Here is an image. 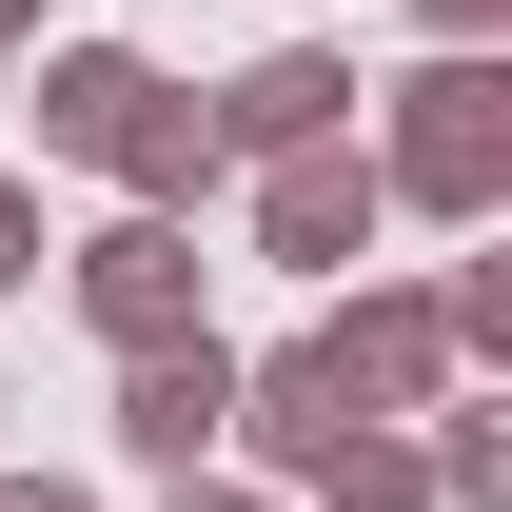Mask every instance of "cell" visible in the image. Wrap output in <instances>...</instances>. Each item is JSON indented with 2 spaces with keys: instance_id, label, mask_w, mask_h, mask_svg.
<instances>
[{
  "instance_id": "9a60e30c",
  "label": "cell",
  "mask_w": 512,
  "mask_h": 512,
  "mask_svg": "<svg viewBox=\"0 0 512 512\" xmlns=\"http://www.w3.org/2000/svg\"><path fill=\"white\" fill-rule=\"evenodd\" d=\"M20 20H40V0H0V60H20Z\"/></svg>"
},
{
  "instance_id": "52a82bcc",
  "label": "cell",
  "mask_w": 512,
  "mask_h": 512,
  "mask_svg": "<svg viewBox=\"0 0 512 512\" xmlns=\"http://www.w3.org/2000/svg\"><path fill=\"white\" fill-rule=\"evenodd\" d=\"M335 434H355V375H335L316 335H296V355H237V434H217V453H256V473L296 493V473H316Z\"/></svg>"
},
{
  "instance_id": "30bf717a",
  "label": "cell",
  "mask_w": 512,
  "mask_h": 512,
  "mask_svg": "<svg viewBox=\"0 0 512 512\" xmlns=\"http://www.w3.org/2000/svg\"><path fill=\"white\" fill-rule=\"evenodd\" d=\"M414 473H434V512H512V414H453V394H434Z\"/></svg>"
},
{
  "instance_id": "5bb4252c",
  "label": "cell",
  "mask_w": 512,
  "mask_h": 512,
  "mask_svg": "<svg viewBox=\"0 0 512 512\" xmlns=\"http://www.w3.org/2000/svg\"><path fill=\"white\" fill-rule=\"evenodd\" d=\"M414 20H434V40H493V20H512V0H414Z\"/></svg>"
},
{
  "instance_id": "5b68a950",
  "label": "cell",
  "mask_w": 512,
  "mask_h": 512,
  "mask_svg": "<svg viewBox=\"0 0 512 512\" xmlns=\"http://www.w3.org/2000/svg\"><path fill=\"white\" fill-rule=\"evenodd\" d=\"M217 434H237V355H217V316H197V335H138V355H119V453H138V473H197Z\"/></svg>"
},
{
  "instance_id": "7c38bea8",
  "label": "cell",
  "mask_w": 512,
  "mask_h": 512,
  "mask_svg": "<svg viewBox=\"0 0 512 512\" xmlns=\"http://www.w3.org/2000/svg\"><path fill=\"white\" fill-rule=\"evenodd\" d=\"M178 512H296V493H276V473H217V453H197V473H178Z\"/></svg>"
},
{
  "instance_id": "8992f818",
  "label": "cell",
  "mask_w": 512,
  "mask_h": 512,
  "mask_svg": "<svg viewBox=\"0 0 512 512\" xmlns=\"http://www.w3.org/2000/svg\"><path fill=\"white\" fill-rule=\"evenodd\" d=\"M197 119H217V158H296V138H355V60H335V40H276V60H237Z\"/></svg>"
},
{
  "instance_id": "7a4b0ae2",
  "label": "cell",
  "mask_w": 512,
  "mask_h": 512,
  "mask_svg": "<svg viewBox=\"0 0 512 512\" xmlns=\"http://www.w3.org/2000/svg\"><path fill=\"white\" fill-rule=\"evenodd\" d=\"M237 178H256V256L316 276V296L375 256V217H394V197H375V138H296V158H237Z\"/></svg>"
},
{
  "instance_id": "ba28073f",
  "label": "cell",
  "mask_w": 512,
  "mask_h": 512,
  "mask_svg": "<svg viewBox=\"0 0 512 512\" xmlns=\"http://www.w3.org/2000/svg\"><path fill=\"white\" fill-rule=\"evenodd\" d=\"M158 99H178V79L138 60V40H60V60H40V158H99V178H119V138L158 119Z\"/></svg>"
},
{
  "instance_id": "4fadbf2b",
  "label": "cell",
  "mask_w": 512,
  "mask_h": 512,
  "mask_svg": "<svg viewBox=\"0 0 512 512\" xmlns=\"http://www.w3.org/2000/svg\"><path fill=\"white\" fill-rule=\"evenodd\" d=\"M0 512H99V493H79V473H0Z\"/></svg>"
},
{
  "instance_id": "9c48e42d",
  "label": "cell",
  "mask_w": 512,
  "mask_h": 512,
  "mask_svg": "<svg viewBox=\"0 0 512 512\" xmlns=\"http://www.w3.org/2000/svg\"><path fill=\"white\" fill-rule=\"evenodd\" d=\"M296 493H316V512H434V473H414V434H394V414H355Z\"/></svg>"
},
{
  "instance_id": "3957f363",
  "label": "cell",
  "mask_w": 512,
  "mask_h": 512,
  "mask_svg": "<svg viewBox=\"0 0 512 512\" xmlns=\"http://www.w3.org/2000/svg\"><path fill=\"white\" fill-rule=\"evenodd\" d=\"M197 276H217V256H197V217H138V197L60 256V296H79V335H99V355H138V335H197Z\"/></svg>"
},
{
  "instance_id": "8fae6325",
  "label": "cell",
  "mask_w": 512,
  "mask_h": 512,
  "mask_svg": "<svg viewBox=\"0 0 512 512\" xmlns=\"http://www.w3.org/2000/svg\"><path fill=\"white\" fill-rule=\"evenodd\" d=\"M40 256H60V237H40V178H0V296H20Z\"/></svg>"
},
{
  "instance_id": "277c9868",
  "label": "cell",
  "mask_w": 512,
  "mask_h": 512,
  "mask_svg": "<svg viewBox=\"0 0 512 512\" xmlns=\"http://www.w3.org/2000/svg\"><path fill=\"white\" fill-rule=\"evenodd\" d=\"M316 355L355 375V414H434L473 355H453V316H434V276H355V316H316Z\"/></svg>"
},
{
  "instance_id": "6da1fadb",
  "label": "cell",
  "mask_w": 512,
  "mask_h": 512,
  "mask_svg": "<svg viewBox=\"0 0 512 512\" xmlns=\"http://www.w3.org/2000/svg\"><path fill=\"white\" fill-rule=\"evenodd\" d=\"M375 197H414V217H453V237H493V217H512V79H493V40H434V60L394 79Z\"/></svg>"
}]
</instances>
